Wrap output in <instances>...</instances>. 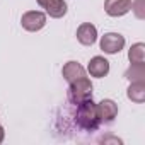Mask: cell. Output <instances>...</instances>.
<instances>
[{
    "instance_id": "6da1fadb",
    "label": "cell",
    "mask_w": 145,
    "mask_h": 145,
    "mask_svg": "<svg viewBox=\"0 0 145 145\" xmlns=\"http://www.w3.org/2000/svg\"><path fill=\"white\" fill-rule=\"evenodd\" d=\"M75 121L82 130H87V131L97 130L101 120L97 114V106L92 103V97H87V99H82L80 103H77Z\"/></svg>"
},
{
    "instance_id": "7a4b0ae2",
    "label": "cell",
    "mask_w": 145,
    "mask_h": 145,
    "mask_svg": "<svg viewBox=\"0 0 145 145\" xmlns=\"http://www.w3.org/2000/svg\"><path fill=\"white\" fill-rule=\"evenodd\" d=\"M92 96V84L89 82L87 77L79 79L75 82H70V91H68V99L70 103H80L82 99H87Z\"/></svg>"
},
{
    "instance_id": "3957f363",
    "label": "cell",
    "mask_w": 145,
    "mask_h": 145,
    "mask_svg": "<svg viewBox=\"0 0 145 145\" xmlns=\"http://www.w3.org/2000/svg\"><path fill=\"white\" fill-rule=\"evenodd\" d=\"M22 27L27 29V31H39L44 24H46V16L43 12H38V10H31V12H26L22 16Z\"/></svg>"
},
{
    "instance_id": "277c9868",
    "label": "cell",
    "mask_w": 145,
    "mask_h": 145,
    "mask_svg": "<svg viewBox=\"0 0 145 145\" xmlns=\"http://www.w3.org/2000/svg\"><path fill=\"white\" fill-rule=\"evenodd\" d=\"M123 46H125V38L116 33H108L101 39V50H104L106 53H118L121 51Z\"/></svg>"
},
{
    "instance_id": "5b68a950",
    "label": "cell",
    "mask_w": 145,
    "mask_h": 145,
    "mask_svg": "<svg viewBox=\"0 0 145 145\" xmlns=\"http://www.w3.org/2000/svg\"><path fill=\"white\" fill-rule=\"evenodd\" d=\"M96 106H97V114H99L101 123H111L118 114V106L109 99H104Z\"/></svg>"
},
{
    "instance_id": "8992f818",
    "label": "cell",
    "mask_w": 145,
    "mask_h": 145,
    "mask_svg": "<svg viewBox=\"0 0 145 145\" xmlns=\"http://www.w3.org/2000/svg\"><path fill=\"white\" fill-rule=\"evenodd\" d=\"M104 9L109 16L118 17V16H125L130 9H131V0H106Z\"/></svg>"
},
{
    "instance_id": "52a82bcc",
    "label": "cell",
    "mask_w": 145,
    "mask_h": 145,
    "mask_svg": "<svg viewBox=\"0 0 145 145\" xmlns=\"http://www.w3.org/2000/svg\"><path fill=\"white\" fill-rule=\"evenodd\" d=\"M38 4L46 9V12L51 17H61L67 12V4L63 0H38Z\"/></svg>"
},
{
    "instance_id": "ba28073f",
    "label": "cell",
    "mask_w": 145,
    "mask_h": 145,
    "mask_svg": "<svg viewBox=\"0 0 145 145\" xmlns=\"http://www.w3.org/2000/svg\"><path fill=\"white\" fill-rule=\"evenodd\" d=\"M96 38H97V31H96V27H94L92 24H89V22L82 24V26L77 29V39H79L82 44H86V46L94 44V43H96Z\"/></svg>"
},
{
    "instance_id": "9c48e42d",
    "label": "cell",
    "mask_w": 145,
    "mask_h": 145,
    "mask_svg": "<svg viewBox=\"0 0 145 145\" xmlns=\"http://www.w3.org/2000/svg\"><path fill=\"white\" fill-rule=\"evenodd\" d=\"M63 77H65L68 82H75V80L86 77V70H84L77 61H68V63L63 67Z\"/></svg>"
},
{
    "instance_id": "30bf717a",
    "label": "cell",
    "mask_w": 145,
    "mask_h": 145,
    "mask_svg": "<svg viewBox=\"0 0 145 145\" xmlns=\"http://www.w3.org/2000/svg\"><path fill=\"white\" fill-rule=\"evenodd\" d=\"M89 72L94 77H104L109 72V63L108 60H104L103 56H94L89 61Z\"/></svg>"
},
{
    "instance_id": "8fae6325",
    "label": "cell",
    "mask_w": 145,
    "mask_h": 145,
    "mask_svg": "<svg viewBox=\"0 0 145 145\" xmlns=\"http://www.w3.org/2000/svg\"><path fill=\"white\" fill-rule=\"evenodd\" d=\"M126 77H128L130 80H135V82L143 80V77H145L143 63H131V68L126 72Z\"/></svg>"
},
{
    "instance_id": "7c38bea8",
    "label": "cell",
    "mask_w": 145,
    "mask_h": 145,
    "mask_svg": "<svg viewBox=\"0 0 145 145\" xmlns=\"http://www.w3.org/2000/svg\"><path fill=\"white\" fill-rule=\"evenodd\" d=\"M143 94H145V91H143V80L135 82L128 89V97L133 99V101H137V103H142L143 101Z\"/></svg>"
},
{
    "instance_id": "4fadbf2b",
    "label": "cell",
    "mask_w": 145,
    "mask_h": 145,
    "mask_svg": "<svg viewBox=\"0 0 145 145\" xmlns=\"http://www.w3.org/2000/svg\"><path fill=\"white\" fill-rule=\"evenodd\" d=\"M128 56H130V61H131V63H143V56H145L143 44H142V43H137L135 46H131Z\"/></svg>"
},
{
    "instance_id": "5bb4252c",
    "label": "cell",
    "mask_w": 145,
    "mask_h": 145,
    "mask_svg": "<svg viewBox=\"0 0 145 145\" xmlns=\"http://www.w3.org/2000/svg\"><path fill=\"white\" fill-rule=\"evenodd\" d=\"M135 14L138 19H143V0H135Z\"/></svg>"
},
{
    "instance_id": "9a60e30c",
    "label": "cell",
    "mask_w": 145,
    "mask_h": 145,
    "mask_svg": "<svg viewBox=\"0 0 145 145\" xmlns=\"http://www.w3.org/2000/svg\"><path fill=\"white\" fill-rule=\"evenodd\" d=\"M2 140H4V128L0 126V142H2Z\"/></svg>"
}]
</instances>
